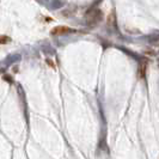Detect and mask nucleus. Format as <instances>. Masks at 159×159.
Wrapping results in <instances>:
<instances>
[{"label":"nucleus","instance_id":"f03ea898","mask_svg":"<svg viewBox=\"0 0 159 159\" xmlns=\"http://www.w3.org/2000/svg\"><path fill=\"white\" fill-rule=\"evenodd\" d=\"M8 42H11V39L6 35H1L0 36V44H6Z\"/></svg>","mask_w":159,"mask_h":159},{"label":"nucleus","instance_id":"f257e3e1","mask_svg":"<svg viewBox=\"0 0 159 159\" xmlns=\"http://www.w3.org/2000/svg\"><path fill=\"white\" fill-rule=\"evenodd\" d=\"M71 31H73V30L67 28V26H56L52 30V35H64V34H68Z\"/></svg>","mask_w":159,"mask_h":159}]
</instances>
